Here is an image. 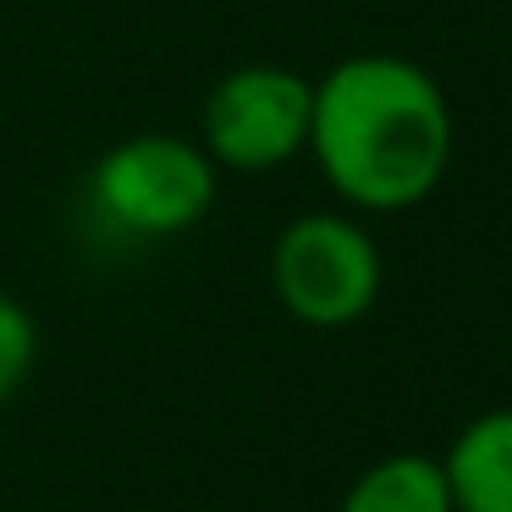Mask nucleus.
I'll return each instance as SVG.
<instances>
[{"label": "nucleus", "instance_id": "20e7f679", "mask_svg": "<svg viewBox=\"0 0 512 512\" xmlns=\"http://www.w3.org/2000/svg\"><path fill=\"white\" fill-rule=\"evenodd\" d=\"M314 83L287 67H237L204 100V155L226 171H270L309 149Z\"/></svg>", "mask_w": 512, "mask_h": 512}, {"label": "nucleus", "instance_id": "39448f33", "mask_svg": "<svg viewBox=\"0 0 512 512\" xmlns=\"http://www.w3.org/2000/svg\"><path fill=\"white\" fill-rule=\"evenodd\" d=\"M457 512H512V408H490L452 435L441 457Z\"/></svg>", "mask_w": 512, "mask_h": 512}, {"label": "nucleus", "instance_id": "423d86ee", "mask_svg": "<svg viewBox=\"0 0 512 512\" xmlns=\"http://www.w3.org/2000/svg\"><path fill=\"white\" fill-rule=\"evenodd\" d=\"M336 512H457V507H452V485H446L441 457L391 452L347 485Z\"/></svg>", "mask_w": 512, "mask_h": 512}, {"label": "nucleus", "instance_id": "f03ea898", "mask_svg": "<svg viewBox=\"0 0 512 512\" xmlns=\"http://www.w3.org/2000/svg\"><path fill=\"white\" fill-rule=\"evenodd\" d=\"M380 243L364 221L336 210H309L287 221V232L270 248V287L292 320L314 331H342L358 325L380 298Z\"/></svg>", "mask_w": 512, "mask_h": 512}, {"label": "nucleus", "instance_id": "f257e3e1", "mask_svg": "<svg viewBox=\"0 0 512 512\" xmlns=\"http://www.w3.org/2000/svg\"><path fill=\"white\" fill-rule=\"evenodd\" d=\"M446 89L408 56L364 50L314 83L309 155L347 210L397 215L424 204L452 166Z\"/></svg>", "mask_w": 512, "mask_h": 512}, {"label": "nucleus", "instance_id": "0eeeda50", "mask_svg": "<svg viewBox=\"0 0 512 512\" xmlns=\"http://www.w3.org/2000/svg\"><path fill=\"white\" fill-rule=\"evenodd\" d=\"M34 353H39V331H34V320H28V309L0 292V402L28 380Z\"/></svg>", "mask_w": 512, "mask_h": 512}, {"label": "nucleus", "instance_id": "7ed1b4c3", "mask_svg": "<svg viewBox=\"0 0 512 512\" xmlns=\"http://www.w3.org/2000/svg\"><path fill=\"white\" fill-rule=\"evenodd\" d=\"M89 204L105 226L127 237L193 232L215 204V160L193 138L138 133L94 166Z\"/></svg>", "mask_w": 512, "mask_h": 512}]
</instances>
